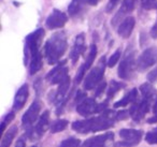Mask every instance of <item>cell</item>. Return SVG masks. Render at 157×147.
Returning a JSON list of instances; mask_svg holds the SVG:
<instances>
[{"label": "cell", "mask_w": 157, "mask_h": 147, "mask_svg": "<svg viewBox=\"0 0 157 147\" xmlns=\"http://www.w3.org/2000/svg\"><path fill=\"white\" fill-rule=\"evenodd\" d=\"M117 119V114L112 111H105L101 115L85 120H76L72 123V129L78 133L86 134L88 132L102 131L111 128Z\"/></svg>", "instance_id": "6da1fadb"}, {"label": "cell", "mask_w": 157, "mask_h": 147, "mask_svg": "<svg viewBox=\"0 0 157 147\" xmlns=\"http://www.w3.org/2000/svg\"><path fill=\"white\" fill-rule=\"evenodd\" d=\"M68 48L67 36L63 31L55 32L44 45V55L48 65H55L63 56Z\"/></svg>", "instance_id": "7a4b0ae2"}, {"label": "cell", "mask_w": 157, "mask_h": 147, "mask_svg": "<svg viewBox=\"0 0 157 147\" xmlns=\"http://www.w3.org/2000/svg\"><path fill=\"white\" fill-rule=\"evenodd\" d=\"M44 29L39 28L28 35L25 39V47H24V62L25 65H29L30 58L33 55L40 53V45H41L42 39H43Z\"/></svg>", "instance_id": "3957f363"}, {"label": "cell", "mask_w": 157, "mask_h": 147, "mask_svg": "<svg viewBox=\"0 0 157 147\" xmlns=\"http://www.w3.org/2000/svg\"><path fill=\"white\" fill-rule=\"evenodd\" d=\"M105 65H108V62L105 61V57L102 56L99 60L98 65L95 68H93L90 71V73L84 78L83 87L85 90H92L93 88H95L100 84L102 81L103 74H105Z\"/></svg>", "instance_id": "277c9868"}, {"label": "cell", "mask_w": 157, "mask_h": 147, "mask_svg": "<svg viewBox=\"0 0 157 147\" xmlns=\"http://www.w3.org/2000/svg\"><path fill=\"white\" fill-rule=\"evenodd\" d=\"M108 101L103 103H97L96 100L93 98H85L83 101L78 103L76 105V112L82 116H90L92 114L100 113L107 108Z\"/></svg>", "instance_id": "5b68a950"}, {"label": "cell", "mask_w": 157, "mask_h": 147, "mask_svg": "<svg viewBox=\"0 0 157 147\" xmlns=\"http://www.w3.org/2000/svg\"><path fill=\"white\" fill-rule=\"evenodd\" d=\"M137 69V60H136L135 53L129 52L126 54L118 67L117 74L122 80H131L135 74V70Z\"/></svg>", "instance_id": "8992f818"}, {"label": "cell", "mask_w": 157, "mask_h": 147, "mask_svg": "<svg viewBox=\"0 0 157 147\" xmlns=\"http://www.w3.org/2000/svg\"><path fill=\"white\" fill-rule=\"evenodd\" d=\"M143 135L141 130L135 129H122L120 131V136L123 141L115 143V147H132L140 143Z\"/></svg>", "instance_id": "52a82bcc"}, {"label": "cell", "mask_w": 157, "mask_h": 147, "mask_svg": "<svg viewBox=\"0 0 157 147\" xmlns=\"http://www.w3.org/2000/svg\"><path fill=\"white\" fill-rule=\"evenodd\" d=\"M157 63V46L146 48L137 59V69L140 72L153 67Z\"/></svg>", "instance_id": "ba28073f"}, {"label": "cell", "mask_w": 157, "mask_h": 147, "mask_svg": "<svg viewBox=\"0 0 157 147\" xmlns=\"http://www.w3.org/2000/svg\"><path fill=\"white\" fill-rule=\"evenodd\" d=\"M67 77H69L68 75V68L66 67V61H61L60 63L56 66L54 69H52L48 74H46L45 78L48 82H50L52 85L55 84H60Z\"/></svg>", "instance_id": "9c48e42d"}, {"label": "cell", "mask_w": 157, "mask_h": 147, "mask_svg": "<svg viewBox=\"0 0 157 147\" xmlns=\"http://www.w3.org/2000/svg\"><path fill=\"white\" fill-rule=\"evenodd\" d=\"M68 21V16L66 13L61 12L60 10L54 9L52 13L48 15V17L45 21V26L46 28L54 30V29L63 28L66 25Z\"/></svg>", "instance_id": "30bf717a"}, {"label": "cell", "mask_w": 157, "mask_h": 147, "mask_svg": "<svg viewBox=\"0 0 157 147\" xmlns=\"http://www.w3.org/2000/svg\"><path fill=\"white\" fill-rule=\"evenodd\" d=\"M151 105H152V102L145 99L140 100L139 102H135L129 110V116L135 121H140L150 111Z\"/></svg>", "instance_id": "8fae6325"}, {"label": "cell", "mask_w": 157, "mask_h": 147, "mask_svg": "<svg viewBox=\"0 0 157 147\" xmlns=\"http://www.w3.org/2000/svg\"><path fill=\"white\" fill-rule=\"evenodd\" d=\"M41 102L39 100H35V101L31 103V105L28 107V110L26 111L24 115L22 117V123L24 127H28V126L33 125V123H35L36 119L38 118L40 114V111H41Z\"/></svg>", "instance_id": "7c38bea8"}, {"label": "cell", "mask_w": 157, "mask_h": 147, "mask_svg": "<svg viewBox=\"0 0 157 147\" xmlns=\"http://www.w3.org/2000/svg\"><path fill=\"white\" fill-rule=\"evenodd\" d=\"M135 1L136 0H124V1H123L121 9L118 10L117 13L114 15V17L112 18V21H111V24L113 25V26H116L117 24H121V23L126 18L125 17L126 14L132 12V10L135 9Z\"/></svg>", "instance_id": "4fadbf2b"}, {"label": "cell", "mask_w": 157, "mask_h": 147, "mask_svg": "<svg viewBox=\"0 0 157 147\" xmlns=\"http://www.w3.org/2000/svg\"><path fill=\"white\" fill-rule=\"evenodd\" d=\"M84 51H85V36H84V33H80L75 37L74 44L72 46L71 52H70V59H71L72 63H75L78 60L80 56L84 53Z\"/></svg>", "instance_id": "5bb4252c"}, {"label": "cell", "mask_w": 157, "mask_h": 147, "mask_svg": "<svg viewBox=\"0 0 157 147\" xmlns=\"http://www.w3.org/2000/svg\"><path fill=\"white\" fill-rule=\"evenodd\" d=\"M113 136L114 134L112 132H107V133L100 134V135L93 136V138L86 140L81 147H103L108 141L113 138Z\"/></svg>", "instance_id": "9a60e30c"}, {"label": "cell", "mask_w": 157, "mask_h": 147, "mask_svg": "<svg viewBox=\"0 0 157 147\" xmlns=\"http://www.w3.org/2000/svg\"><path fill=\"white\" fill-rule=\"evenodd\" d=\"M29 96V86L27 84H24L20 87V89L16 92L13 101V110L20 111L24 107L27 99Z\"/></svg>", "instance_id": "2e32d148"}, {"label": "cell", "mask_w": 157, "mask_h": 147, "mask_svg": "<svg viewBox=\"0 0 157 147\" xmlns=\"http://www.w3.org/2000/svg\"><path fill=\"white\" fill-rule=\"evenodd\" d=\"M136 20L132 16H127L120 25L117 28V33L123 39H128L132 33V30L135 28Z\"/></svg>", "instance_id": "e0dca14e"}, {"label": "cell", "mask_w": 157, "mask_h": 147, "mask_svg": "<svg viewBox=\"0 0 157 147\" xmlns=\"http://www.w3.org/2000/svg\"><path fill=\"white\" fill-rule=\"evenodd\" d=\"M48 126H50V112L48 111H44L43 114L40 117L39 121H38L37 126H36V129L33 131V133H36V135L38 138L43 135L46 130H48Z\"/></svg>", "instance_id": "ac0fdd59"}, {"label": "cell", "mask_w": 157, "mask_h": 147, "mask_svg": "<svg viewBox=\"0 0 157 147\" xmlns=\"http://www.w3.org/2000/svg\"><path fill=\"white\" fill-rule=\"evenodd\" d=\"M138 100V89L137 88H132L129 92H127L120 101L115 102L114 103V107H124L126 105H129L130 103H135Z\"/></svg>", "instance_id": "d6986e66"}, {"label": "cell", "mask_w": 157, "mask_h": 147, "mask_svg": "<svg viewBox=\"0 0 157 147\" xmlns=\"http://www.w3.org/2000/svg\"><path fill=\"white\" fill-rule=\"evenodd\" d=\"M140 92L142 95V99L148 100L153 103L157 99V90L150 84V83H144L140 86Z\"/></svg>", "instance_id": "ffe728a7"}, {"label": "cell", "mask_w": 157, "mask_h": 147, "mask_svg": "<svg viewBox=\"0 0 157 147\" xmlns=\"http://www.w3.org/2000/svg\"><path fill=\"white\" fill-rule=\"evenodd\" d=\"M42 62H43V59H42L41 52L31 57L30 61H29V73H30V75H33V74H36L41 70Z\"/></svg>", "instance_id": "44dd1931"}, {"label": "cell", "mask_w": 157, "mask_h": 147, "mask_svg": "<svg viewBox=\"0 0 157 147\" xmlns=\"http://www.w3.org/2000/svg\"><path fill=\"white\" fill-rule=\"evenodd\" d=\"M17 127L16 126H12L9 130L7 131V133L3 135L2 140H1V144H0V147H10V145L12 144L14 138L17 134Z\"/></svg>", "instance_id": "7402d4cb"}, {"label": "cell", "mask_w": 157, "mask_h": 147, "mask_svg": "<svg viewBox=\"0 0 157 147\" xmlns=\"http://www.w3.org/2000/svg\"><path fill=\"white\" fill-rule=\"evenodd\" d=\"M84 7L85 6L82 3L81 0H72L71 3L68 7V12H69L70 16H75L78 14H80L82 11H83Z\"/></svg>", "instance_id": "603a6c76"}, {"label": "cell", "mask_w": 157, "mask_h": 147, "mask_svg": "<svg viewBox=\"0 0 157 147\" xmlns=\"http://www.w3.org/2000/svg\"><path fill=\"white\" fill-rule=\"evenodd\" d=\"M96 55H97V46L95 45V44H92V45H90V53H88L87 57H86L85 62L83 63L86 71L90 70V68L92 67L93 62H94L95 58H96Z\"/></svg>", "instance_id": "cb8c5ba5"}, {"label": "cell", "mask_w": 157, "mask_h": 147, "mask_svg": "<svg viewBox=\"0 0 157 147\" xmlns=\"http://www.w3.org/2000/svg\"><path fill=\"white\" fill-rule=\"evenodd\" d=\"M124 87H125V84H123V83H118V82H116V81H112L111 84H110L109 89H108V92H107L108 100L112 99V98L115 96V93L118 92V91H120L122 88H124Z\"/></svg>", "instance_id": "d4e9b609"}, {"label": "cell", "mask_w": 157, "mask_h": 147, "mask_svg": "<svg viewBox=\"0 0 157 147\" xmlns=\"http://www.w3.org/2000/svg\"><path fill=\"white\" fill-rule=\"evenodd\" d=\"M68 120L66 119H57V120L53 121L51 125V132L52 133H57V132H61L68 127Z\"/></svg>", "instance_id": "484cf974"}, {"label": "cell", "mask_w": 157, "mask_h": 147, "mask_svg": "<svg viewBox=\"0 0 157 147\" xmlns=\"http://www.w3.org/2000/svg\"><path fill=\"white\" fill-rule=\"evenodd\" d=\"M80 144H81V142H80L78 138H68L66 140H63L58 147H80Z\"/></svg>", "instance_id": "4316f807"}, {"label": "cell", "mask_w": 157, "mask_h": 147, "mask_svg": "<svg viewBox=\"0 0 157 147\" xmlns=\"http://www.w3.org/2000/svg\"><path fill=\"white\" fill-rule=\"evenodd\" d=\"M121 55H122V51H121V48H118V50H116L115 52L111 55V57L109 58V60H108V65H107L108 67L113 68L114 66H115L116 63L120 61Z\"/></svg>", "instance_id": "83f0119b"}, {"label": "cell", "mask_w": 157, "mask_h": 147, "mask_svg": "<svg viewBox=\"0 0 157 147\" xmlns=\"http://www.w3.org/2000/svg\"><path fill=\"white\" fill-rule=\"evenodd\" d=\"M145 141L151 145H156L157 144V127L146 133Z\"/></svg>", "instance_id": "f1b7e54d"}, {"label": "cell", "mask_w": 157, "mask_h": 147, "mask_svg": "<svg viewBox=\"0 0 157 147\" xmlns=\"http://www.w3.org/2000/svg\"><path fill=\"white\" fill-rule=\"evenodd\" d=\"M85 73H86V70H85V68H84V66L82 65L81 67H80V69H78L76 75H75V80H74L75 84H80V83L82 82V80L84 78V75H85Z\"/></svg>", "instance_id": "f546056e"}, {"label": "cell", "mask_w": 157, "mask_h": 147, "mask_svg": "<svg viewBox=\"0 0 157 147\" xmlns=\"http://www.w3.org/2000/svg\"><path fill=\"white\" fill-rule=\"evenodd\" d=\"M120 1L121 0H109L107 6H105V12L107 13H112V11L115 9L116 6L120 3Z\"/></svg>", "instance_id": "4dcf8cb0"}, {"label": "cell", "mask_w": 157, "mask_h": 147, "mask_svg": "<svg viewBox=\"0 0 157 147\" xmlns=\"http://www.w3.org/2000/svg\"><path fill=\"white\" fill-rule=\"evenodd\" d=\"M13 118H14V113H13V112H10L9 114L6 115V117L2 119V123H1V132L5 131L7 123H10V121H11Z\"/></svg>", "instance_id": "1f68e13d"}, {"label": "cell", "mask_w": 157, "mask_h": 147, "mask_svg": "<svg viewBox=\"0 0 157 147\" xmlns=\"http://www.w3.org/2000/svg\"><path fill=\"white\" fill-rule=\"evenodd\" d=\"M155 1H156V0H141L142 7H143L145 10H151L154 8Z\"/></svg>", "instance_id": "d6a6232c"}, {"label": "cell", "mask_w": 157, "mask_h": 147, "mask_svg": "<svg viewBox=\"0 0 157 147\" xmlns=\"http://www.w3.org/2000/svg\"><path fill=\"white\" fill-rule=\"evenodd\" d=\"M107 87V83L105 82H101L100 84L97 86L96 88V93H95V97H99V96L101 95V93L103 92V90H105V88Z\"/></svg>", "instance_id": "836d02e7"}, {"label": "cell", "mask_w": 157, "mask_h": 147, "mask_svg": "<svg viewBox=\"0 0 157 147\" xmlns=\"http://www.w3.org/2000/svg\"><path fill=\"white\" fill-rule=\"evenodd\" d=\"M147 80L150 81L151 83L157 82V68L153 71H151L150 73L147 74Z\"/></svg>", "instance_id": "e575fe53"}, {"label": "cell", "mask_w": 157, "mask_h": 147, "mask_svg": "<svg viewBox=\"0 0 157 147\" xmlns=\"http://www.w3.org/2000/svg\"><path fill=\"white\" fill-rule=\"evenodd\" d=\"M84 6H97L99 0H81Z\"/></svg>", "instance_id": "d590c367"}, {"label": "cell", "mask_w": 157, "mask_h": 147, "mask_svg": "<svg viewBox=\"0 0 157 147\" xmlns=\"http://www.w3.org/2000/svg\"><path fill=\"white\" fill-rule=\"evenodd\" d=\"M26 145V140H25V136H21L17 140V143H16L15 147H25Z\"/></svg>", "instance_id": "8d00e7d4"}, {"label": "cell", "mask_w": 157, "mask_h": 147, "mask_svg": "<svg viewBox=\"0 0 157 147\" xmlns=\"http://www.w3.org/2000/svg\"><path fill=\"white\" fill-rule=\"evenodd\" d=\"M151 37H152L153 39H157V23L152 27V29H151Z\"/></svg>", "instance_id": "74e56055"}, {"label": "cell", "mask_w": 157, "mask_h": 147, "mask_svg": "<svg viewBox=\"0 0 157 147\" xmlns=\"http://www.w3.org/2000/svg\"><path fill=\"white\" fill-rule=\"evenodd\" d=\"M147 123H157V114H154V116L151 117V118H148V119H147Z\"/></svg>", "instance_id": "f35d334b"}, {"label": "cell", "mask_w": 157, "mask_h": 147, "mask_svg": "<svg viewBox=\"0 0 157 147\" xmlns=\"http://www.w3.org/2000/svg\"><path fill=\"white\" fill-rule=\"evenodd\" d=\"M153 112H154V114H157V100L154 104V107H153Z\"/></svg>", "instance_id": "ab89813d"}, {"label": "cell", "mask_w": 157, "mask_h": 147, "mask_svg": "<svg viewBox=\"0 0 157 147\" xmlns=\"http://www.w3.org/2000/svg\"><path fill=\"white\" fill-rule=\"evenodd\" d=\"M33 147H37V146H33Z\"/></svg>", "instance_id": "60d3db41"}]
</instances>
